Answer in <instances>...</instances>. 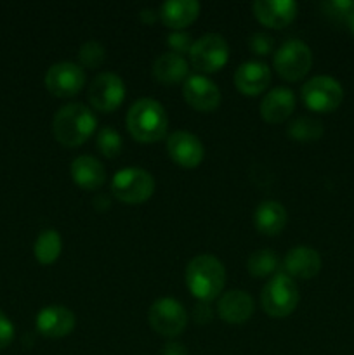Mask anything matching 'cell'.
<instances>
[{"label":"cell","mask_w":354,"mask_h":355,"mask_svg":"<svg viewBox=\"0 0 354 355\" xmlns=\"http://www.w3.org/2000/svg\"><path fill=\"white\" fill-rule=\"evenodd\" d=\"M167 151L176 165L183 168H196L205 158L203 142L186 130L174 132L167 139Z\"/></svg>","instance_id":"cell-12"},{"label":"cell","mask_w":354,"mask_h":355,"mask_svg":"<svg viewBox=\"0 0 354 355\" xmlns=\"http://www.w3.org/2000/svg\"><path fill=\"white\" fill-rule=\"evenodd\" d=\"M323 10L326 16H330L335 21H346L351 10H354V2L351 0H330V2H323Z\"/></svg>","instance_id":"cell-29"},{"label":"cell","mask_w":354,"mask_h":355,"mask_svg":"<svg viewBox=\"0 0 354 355\" xmlns=\"http://www.w3.org/2000/svg\"><path fill=\"white\" fill-rule=\"evenodd\" d=\"M253 309H255V304H253L252 297L243 290L226 291L219 298L217 305L219 315L228 324H243V322H246L252 318Z\"/></svg>","instance_id":"cell-18"},{"label":"cell","mask_w":354,"mask_h":355,"mask_svg":"<svg viewBox=\"0 0 354 355\" xmlns=\"http://www.w3.org/2000/svg\"><path fill=\"white\" fill-rule=\"evenodd\" d=\"M288 222V214L285 207L278 201H262L253 214L255 229L264 236H278Z\"/></svg>","instance_id":"cell-23"},{"label":"cell","mask_w":354,"mask_h":355,"mask_svg":"<svg viewBox=\"0 0 354 355\" xmlns=\"http://www.w3.org/2000/svg\"><path fill=\"white\" fill-rule=\"evenodd\" d=\"M301 293L295 279L288 274H276L271 277L260 293V305L271 318L283 319L297 309Z\"/></svg>","instance_id":"cell-4"},{"label":"cell","mask_w":354,"mask_h":355,"mask_svg":"<svg viewBox=\"0 0 354 355\" xmlns=\"http://www.w3.org/2000/svg\"><path fill=\"white\" fill-rule=\"evenodd\" d=\"M162 355H187V349L180 342H169L163 345Z\"/></svg>","instance_id":"cell-34"},{"label":"cell","mask_w":354,"mask_h":355,"mask_svg":"<svg viewBox=\"0 0 354 355\" xmlns=\"http://www.w3.org/2000/svg\"><path fill=\"white\" fill-rule=\"evenodd\" d=\"M287 132L297 142H314L321 139L325 128H323L321 121L316 120V118L301 116L292 121Z\"/></svg>","instance_id":"cell-25"},{"label":"cell","mask_w":354,"mask_h":355,"mask_svg":"<svg viewBox=\"0 0 354 355\" xmlns=\"http://www.w3.org/2000/svg\"><path fill=\"white\" fill-rule=\"evenodd\" d=\"M200 14V2L196 0H169L162 3L158 10V17L170 30L180 31L189 26Z\"/></svg>","instance_id":"cell-21"},{"label":"cell","mask_w":354,"mask_h":355,"mask_svg":"<svg viewBox=\"0 0 354 355\" xmlns=\"http://www.w3.org/2000/svg\"><path fill=\"white\" fill-rule=\"evenodd\" d=\"M76 319L69 309L61 305H49L37 314V331L45 338H65L75 329Z\"/></svg>","instance_id":"cell-14"},{"label":"cell","mask_w":354,"mask_h":355,"mask_svg":"<svg viewBox=\"0 0 354 355\" xmlns=\"http://www.w3.org/2000/svg\"><path fill=\"white\" fill-rule=\"evenodd\" d=\"M271 69L262 61H246L235 71V85L245 96H259L269 87Z\"/></svg>","instance_id":"cell-17"},{"label":"cell","mask_w":354,"mask_h":355,"mask_svg":"<svg viewBox=\"0 0 354 355\" xmlns=\"http://www.w3.org/2000/svg\"><path fill=\"white\" fill-rule=\"evenodd\" d=\"M193 315H194V319H196V322H208V321H210L212 311H210V307H208L207 302H200V304H196Z\"/></svg>","instance_id":"cell-33"},{"label":"cell","mask_w":354,"mask_h":355,"mask_svg":"<svg viewBox=\"0 0 354 355\" xmlns=\"http://www.w3.org/2000/svg\"><path fill=\"white\" fill-rule=\"evenodd\" d=\"M298 6L294 0H257L253 2V14L257 21L267 28H281L294 23Z\"/></svg>","instance_id":"cell-15"},{"label":"cell","mask_w":354,"mask_h":355,"mask_svg":"<svg viewBox=\"0 0 354 355\" xmlns=\"http://www.w3.org/2000/svg\"><path fill=\"white\" fill-rule=\"evenodd\" d=\"M155 193V179L144 168L130 166L115 173L111 180V194L127 205L148 201Z\"/></svg>","instance_id":"cell-5"},{"label":"cell","mask_w":354,"mask_h":355,"mask_svg":"<svg viewBox=\"0 0 354 355\" xmlns=\"http://www.w3.org/2000/svg\"><path fill=\"white\" fill-rule=\"evenodd\" d=\"M274 69L288 82H298L309 73L312 66V52L307 44L292 38L283 42L274 54Z\"/></svg>","instance_id":"cell-6"},{"label":"cell","mask_w":354,"mask_h":355,"mask_svg":"<svg viewBox=\"0 0 354 355\" xmlns=\"http://www.w3.org/2000/svg\"><path fill=\"white\" fill-rule=\"evenodd\" d=\"M127 128L135 141L144 144L162 141L169 128L165 107L149 97L135 101L127 113Z\"/></svg>","instance_id":"cell-2"},{"label":"cell","mask_w":354,"mask_h":355,"mask_svg":"<svg viewBox=\"0 0 354 355\" xmlns=\"http://www.w3.org/2000/svg\"><path fill=\"white\" fill-rule=\"evenodd\" d=\"M283 267L292 279H312L321 270V257L311 246H294L285 255Z\"/></svg>","instance_id":"cell-16"},{"label":"cell","mask_w":354,"mask_h":355,"mask_svg":"<svg viewBox=\"0 0 354 355\" xmlns=\"http://www.w3.org/2000/svg\"><path fill=\"white\" fill-rule=\"evenodd\" d=\"M273 47H274L273 38L266 33H255L252 35V38H250V49H252L255 54H260V55L271 54V52H273Z\"/></svg>","instance_id":"cell-30"},{"label":"cell","mask_w":354,"mask_h":355,"mask_svg":"<svg viewBox=\"0 0 354 355\" xmlns=\"http://www.w3.org/2000/svg\"><path fill=\"white\" fill-rule=\"evenodd\" d=\"M78 59L85 68L96 69L106 59V51H104V47L97 40H87L85 44L80 45Z\"/></svg>","instance_id":"cell-28"},{"label":"cell","mask_w":354,"mask_h":355,"mask_svg":"<svg viewBox=\"0 0 354 355\" xmlns=\"http://www.w3.org/2000/svg\"><path fill=\"white\" fill-rule=\"evenodd\" d=\"M226 284V269L214 255H198L186 267V286L200 302H212Z\"/></svg>","instance_id":"cell-3"},{"label":"cell","mask_w":354,"mask_h":355,"mask_svg":"<svg viewBox=\"0 0 354 355\" xmlns=\"http://www.w3.org/2000/svg\"><path fill=\"white\" fill-rule=\"evenodd\" d=\"M125 99V83L110 71L99 73L89 85V103L101 113H111L121 106Z\"/></svg>","instance_id":"cell-10"},{"label":"cell","mask_w":354,"mask_h":355,"mask_svg":"<svg viewBox=\"0 0 354 355\" xmlns=\"http://www.w3.org/2000/svg\"><path fill=\"white\" fill-rule=\"evenodd\" d=\"M14 324L10 322V319L0 311V350L7 349V347L12 343L14 340Z\"/></svg>","instance_id":"cell-32"},{"label":"cell","mask_w":354,"mask_h":355,"mask_svg":"<svg viewBox=\"0 0 354 355\" xmlns=\"http://www.w3.org/2000/svg\"><path fill=\"white\" fill-rule=\"evenodd\" d=\"M97 127V118L82 103H71L59 107L52 118V134L59 144L66 148H76L83 144Z\"/></svg>","instance_id":"cell-1"},{"label":"cell","mask_w":354,"mask_h":355,"mask_svg":"<svg viewBox=\"0 0 354 355\" xmlns=\"http://www.w3.org/2000/svg\"><path fill=\"white\" fill-rule=\"evenodd\" d=\"M169 45L174 49L172 52L183 55V52H189L191 47H193V40L187 33H183V31H176L169 37Z\"/></svg>","instance_id":"cell-31"},{"label":"cell","mask_w":354,"mask_h":355,"mask_svg":"<svg viewBox=\"0 0 354 355\" xmlns=\"http://www.w3.org/2000/svg\"><path fill=\"white\" fill-rule=\"evenodd\" d=\"M302 99L305 106L318 113H332L342 104L344 89L339 80L328 75H318L304 83Z\"/></svg>","instance_id":"cell-7"},{"label":"cell","mask_w":354,"mask_h":355,"mask_svg":"<svg viewBox=\"0 0 354 355\" xmlns=\"http://www.w3.org/2000/svg\"><path fill=\"white\" fill-rule=\"evenodd\" d=\"M148 321L149 326L158 335L174 338V336H179L184 331V328H186L187 312L183 307V304L177 302L176 298H158L149 307Z\"/></svg>","instance_id":"cell-8"},{"label":"cell","mask_w":354,"mask_h":355,"mask_svg":"<svg viewBox=\"0 0 354 355\" xmlns=\"http://www.w3.org/2000/svg\"><path fill=\"white\" fill-rule=\"evenodd\" d=\"M69 173H71L73 182L87 191L99 189L106 182V170H104L103 163L89 155L78 156V158L73 159L71 166H69Z\"/></svg>","instance_id":"cell-19"},{"label":"cell","mask_w":354,"mask_h":355,"mask_svg":"<svg viewBox=\"0 0 354 355\" xmlns=\"http://www.w3.org/2000/svg\"><path fill=\"white\" fill-rule=\"evenodd\" d=\"M191 64L201 73H215L224 68L229 59V45L224 37L217 33H207L193 42L189 51Z\"/></svg>","instance_id":"cell-9"},{"label":"cell","mask_w":354,"mask_h":355,"mask_svg":"<svg viewBox=\"0 0 354 355\" xmlns=\"http://www.w3.org/2000/svg\"><path fill=\"white\" fill-rule=\"evenodd\" d=\"M61 250L62 239L61 236H59V232L54 231V229L42 231L40 234H38V238L35 239V259H37L38 263H42V266H52V263L59 259V255H61Z\"/></svg>","instance_id":"cell-24"},{"label":"cell","mask_w":354,"mask_h":355,"mask_svg":"<svg viewBox=\"0 0 354 355\" xmlns=\"http://www.w3.org/2000/svg\"><path fill=\"white\" fill-rule=\"evenodd\" d=\"M295 110V96L287 87H276L260 103V116L267 123H283Z\"/></svg>","instance_id":"cell-20"},{"label":"cell","mask_w":354,"mask_h":355,"mask_svg":"<svg viewBox=\"0 0 354 355\" xmlns=\"http://www.w3.org/2000/svg\"><path fill=\"white\" fill-rule=\"evenodd\" d=\"M153 76L156 82L163 85H176V83L186 82L189 76V64L180 54L165 52L153 62Z\"/></svg>","instance_id":"cell-22"},{"label":"cell","mask_w":354,"mask_h":355,"mask_svg":"<svg viewBox=\"0 0 354 355\" xmlns=\"http://www.w3.org/2000/svg\"><path fill=\"white\" fill-rule=\"evenodd\" d=\"M344 23H346V26L349 28L351 33L354 35V10H351V14L346 17V21H344Z\"/></svg>","instance_id":"cell-35"},{"label":"cell","mask_w":354,"mask_h":355,"mask_svg":"<svg viewBox=\"0 0 354 355\" xmlns=\"http://www.w3.org/2000/svg\"><path fill=\"white\" fill-rule=\"evenodd\" d=\"M97 148L106 158H117L124 148L121 135L111 127L101 128L99 134H97Z\"/></svg>","instance_id":"cell-27"},{"label":"cell","mask_w":354,"mask_h":355,"mask_svg":"<svg viewBox=\"0 0 354 355\" xmlns=\"http://www.w3.org/2000/svg\"><path fill=\"white\" fill-rule=\"evenodd\" d=\"M183 96L193 110L210 113L221 104V90L205 75H189L184 82Z\"/></svg>","instance_id":"cell-13"},{"label":"cell","mask_w":354,"mask_h":355,"mask_svg":"<svg viewBox=\"0 0 354 355\" xmlns=\"http://www.w3.org/2000/svg\"><path fill=\"white\" fill-rule=\"evenodd\" d=\"M280 267V259L276 253L269 248L257 250L250 255L246 262V269L253 277H267Z\"/></svg>","instance_id":"cell-26"},{"label":"cell","mask_w":354,"mask_h":355,"mask_svg":"<svg viewBox=\"0 0 354 355\" xmlns=\"http://www.w3.org/2000/svg\"><path fill=\"white\" fill-rule=\"evenodd\" d=\"M83 83H85V73L75 62H56L45 73V87L52 96L59 99L76 96L82 90Z\"/></svg>","instance_id":"cell-11"}]
</instances>
